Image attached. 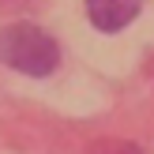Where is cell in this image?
Masks as SVG:
<instances>
[{"instance_id":"6da1fadb","label":"cell","mask_w":154,"mask_h":154,"mask_svg":"<svg viewBox=\"0 0 154 154\" xmlns=\"http://www.w3.org/2000/svg\"><path fill=\"white\" fill-rule=\"evenodd\" d=\"M0 60L23 75H49L60 60V45L34 23L0 26Z\"/></svg>"},{"instance_id":"7a4b0ae2","label":"cell","mask_w":154,"mask_h":154,"mask_svg":"<svg viewBox=\"0 0 154 154\" xmlns=\"http://www.w3.org/2000/svg\"><path fill=\"white\" fill-rule=\"evenodd\" d=\"M143 0H87V15L102 34H117L139 15Z\"/></svg>"}]
</instances>
